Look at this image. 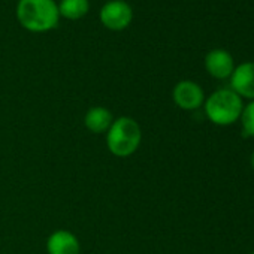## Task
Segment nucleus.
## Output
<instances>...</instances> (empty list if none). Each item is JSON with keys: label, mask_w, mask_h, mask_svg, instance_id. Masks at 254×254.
Masks as SVG:
<instances>
[{"label": "nucleus", "mask_w": 254, "mask_h": 254, "mask_svg": "<svg viewBox=\"0 0 254 254\" xmlns=\"http://www.w3.org/2000/svg\"><path fill=\"white\" fill-rule=\"evenodd\" d=\"M142 142V130L138 121L132 117L114 118L106 132V147L115 157H130Z\"/></svg>", "instance_id": "obj_2"}, {"label": "nucleus", "mask_w": 254, "mask_h": 254, "mask_svg": "<svg viewBox=\"0 0 254 254\" xmlns=\"http://www.w3.org/2000/svg\"><path fill=\"white\" fill-rule=\"evenodd\" d=\"M250 163H251V169L254 171V151L251 153V157H250Z\"/></svg>", "instance_id": "obj_12"}, {"label": "nucleus", "mask_w": 254, "mask_h": 254, "mask_svg": "<svg viewBox=\"0 0 254 254\" xmlns=\"http://www.w3.org/2000/svg\"><path fill=\"white\" fill-rule=\"evenodd\" d=\"M48 254H79L81 244L72 232L66 229H59L53 232L47 239Z\"/></svg>", "instance_id": "obj_8"}, {"label": "nucleus", "mask_w": 254, "mask_h": 254, "mask_svg": "<svg viewBox=\"0 0 254 254\" xmlns=\"http://www.w3.org/2000/svg\"><path fill=\"white\" fill-rule=\"evenodd\" d=\"M114 117L105 106H91L84 115V126L91 133H106Z\"/></svg>", "instance_id": "obj_9"}, {"label": "nucleus", "mask_w": 254, "mask_h": 254, "mask_svg": "<svg viewBox=\"0 0 254 254\" xmlns=\"http://www.w3.org/2000/svg\"><path fill=\"white\" fill-rule=\"evenodd\" d=\"M59 5V12L60 17L66 20H81L85 17L90 11V2L88 0H60Z\"/></svg>", "instance_id": "obj_10"}, {"label": "nucleus", "mask_w": 254, "mask_h": 254, "mask_svg": "<svg viewBox=\"0 0 254 254\" xmlns=\"http://www.w3.org/2000/svg\"><path fill=\"white\" fill-rule=\"evenodd\" d=\"M133 20L132 6L124 0H109L100 9L102 24L112 32H121L130 26Z\"/></svg>", "instance_id": "obj_4"}, {"label": "nucleus", "mask_w": 254, "mask_h": 254, "mask_svg": "<svg viewBox=\"0 0 254 254\" xmlns=\"http://www.w3.org/2000/svg\"><path fill=\"white\" fill-rule=\"evenodd\" d=\"M205 69L211 76L217 79H226L230 78L232 72L235 70V60L229 51L217 48L206 54Z\"/></svg>", "instance_id": "obj_7"}, {"label": "nucleus", "mask_w": 254, "mask_h": 254, "mask_svg": "<svg viewBox=\"0 0 254 254\" xmlns=\"http://www.w3.org/2000/svg\"><path fill=\"white\" fill-rule=\"evenodd\" d=\"M17 20L32 33H47L59 26V5L56 0H18Z\"/></svg>", "instance_id": "obj_1"}, {"label": "nucleus", "mask_w": 254, "mask_h": 254, "mask_svg": "<svg viewBox=\"0 0 254 254\" xmlns=\"http://www.w3.org/2000/svg\"><path fill=\"white\" fill-rule=\"evenodd\" d=\"M203 108L205 115L212 124L226 127L239 121L244 102L232 88H220L205 97Z\"/></svg>", "instance_id": "obj_3"}, {"label": "nucleus", "mask_w": 254, "mask_h": 254, "mask_svg": "<svg viewBox=\"0 0 254 254\" xmlns=\"http://www.w3.org/2000/svg\"><path fill=\"white\" fill-rule=\"evenodd\" d=\"M230 88L247 100H254V62H245L235 66L230 75Z\"/></svg>", "instance_id": "obj_6"}, {"label": "nucleus", "mask_w": 254, "mask_h": 254, "mask_svg": "<svg viewBox=\"0 0 254 254\" xmlns=\"http://www.w3.org/2000/svg\"><path fill=\"white\" fill-rule=\"evenodd\" d=\"M251 254H254V251H253V253H251Z\"/></svg>", "instance_id": "obj_13"}, {"label": "nucleus", "mask_w": 254, "mask_h": 254, "mask_svg": "<svg viewBox=\"0 0 254 254\" xmlns=\"http://www.w3.org/2000/svg\"><path fill=\"white\" fill-rule=\"evenodd\" d=\"M172 99L175 105L184 111H196L205 102V93L202 87L190 79L180 81L172 90Z\"/></svg>", "instance_id": "obj_5"}, {"label": "nucleus", "mask_w": 254, "mask_h": 254, "mask_svg": "<svg viewBox=\"0 0 254 254\" xmlns=\"http://www.w3.org/2000/svg\"><path fill=\"white\" fill-rule=\"evenodd\" d=\"M239 123L242 127V133L248 138H254V100H250L244 105Z\"/></svg>", "instance_id": "obj_11"}]
</instances>
